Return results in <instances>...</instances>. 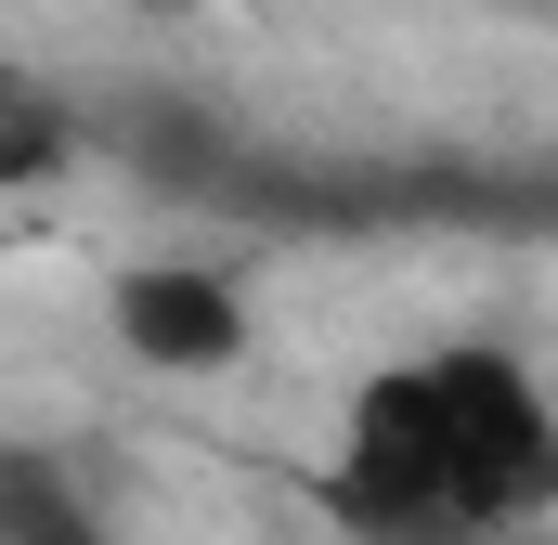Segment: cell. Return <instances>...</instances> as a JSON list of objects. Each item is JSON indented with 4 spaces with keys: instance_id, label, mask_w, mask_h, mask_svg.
Listing matches in <instances>:
<instances>
[{
    "instance_id": "4",
    "label": "cell",
    "mask_w": 558,
    "mask_h": 545,
    "mask_svg": "<svg viewBox=\"0 0 558 545\" xmlns=\"http://www.w3.org/2000/svg\"><path fill=\"white\" fill-rule=\"evenodd\" d=\"M78 156H92V105H65L39 65L0 52V195H52Z\"/></svg>"
},
{
    "instance_id": "3",
    "label": "cell",
    "mask_w": 558,
    "mask_h": 545,
    "mask_svg": "<svg viewBox=\"0 0 558 545\" xmlns=\"http://www.w3.org/2000/svg\"><path fill=\"white\" fill-rule=\"evenodd\" d=\"M92 143H118V169L156 182V195H234V169H247V131H234L208 92H169V78L118 92V105L92 118Z\"/></svg>"
},
{
    "instance_id": "5",
    "label": "cell",
    "mask_w": 558,
    "mask_h": 545,
    "mask_svg": "<svg viewBox=\"0 0 558 545\" xmlns=\"http://www.w3.org/2000/svg\"><path fill=\"white\" fill-rule=\"evenodd\" d=\"M0 545H118V507H105L65 455L0 441Z\"/></svg>"
},
{
    "instance_id": "2",
    "label": "cell",
    "mask_w": 558,
    "mask_h": 545,
    "mask_svg": "<svg viewBox=\"0 0 558 545\" xmlns=\"http://www.w3.org/2000/svg\"><path fill=\"white\" fill-rule=\"evenodd\" d=\"M105 338L143 377H221V364H247L260 312H247L234 272H208V261H131L105 286Z\"/></svg>"
},
{
    "instance_id": "1",
    "label": "cell",
    "mask_w": 558,
    "mask_h": 545,
    "mask_svg": "<svg viewBox=\"0 0 558 545\" xmlns=\"http://www.w3.org/2000/svg\"><path fill=\"white\" fill-rule=\"evenodd\" d=\"M546 507H558V403L494 338L403 351L338 415L325 520L351 545H454V533L546 520Z\"/></svg>"
},
{
    "instance_id": "6",
    "label": "cell",
    "mask_w": 558,
    "mask_h": 545,
    "mask_svg": "<svg viewBox=\"0 0 558 545\" xmlns=\"http://www.w3.org/2000/svg\"><path fill=\"white\" fill-rule=\"evenodd\" d=\"M454 545H546V520H507V533H454Z\"/></svg>"
}]
</instances>
